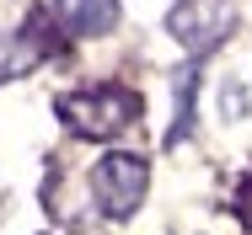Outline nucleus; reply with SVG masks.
Here are the masks:
<instances>
[{"label":"nucleus","mask_w":252,"mask_h":235,"mask_svg":"<svg viewBox=\"0 0 252 235\" xmlns=\"http://www.w3.org/2000/svg\"><path fill=\"white\" fill-rule=\"evenodd\" d=\"M166 32L193 59H204L209 48H220L236 32V0H177L166 11Z\"/></svg>","instance_id":"nucleus-2"},{"label":"nucleus","mask_w":252,"mask_h":235,"mask_svg":"<svg viewBox=\"0 0 252 235\" xmlns=\"http://www.w3.org/2000/svg\"><path fill=\"white\" fill-rule=\"evenodd\" d=\"M54 22L75 38H102L118 27V0H54Z\"/></svg>","instance_id":"nucleus-4"},{"label":"nucleus","mask_w":252,"mask_h":235,"mask_svg":"<svg viewBox=\"0 0 252 235\" xmlns=\"http://www.w3.org/2000/svg\"><path fill=\"white\" fill-rule=\"evenodd\" d=\"M193 96H199V70L188 64V70H177V123H172L166 144H177L188 134V123H193Z\"/></svg>","instance_id":"nucleus-6"},{"label":"nucleus","mask_w":252,"mask_h":235,"mask_svg":"<svg viewBox=\"0 0 252 235\" xmlns=\"http://www.w3.org/2000/svg\"><path fill=\"white\" fill-rule=\"evenodd\" d=\"M59 118L86 134V139H113L124 134L134 118H140V96L124 91V86H97V91H70L59 96Z\"/></svg>","instance_id":"nucleus-1"},{"label":"nucleus","mask_w":252,"mask_h":235,"mask_svg":"<svg viewBox=\"0 0 252 235\" xmlns=\"http://www.w3.org/2000/svg\"><path fill=\"white\" fill-rule=\"evenodd\" d=\"M43 53H49V43L38 38V27L0 32V80H16V75H27V70H32Z\"/></svg>","instance_id":"nucleus-5"},{"label":"nucleus","mask_w":252,"mask_h":235,"mask_svg":"<svg viewBox=\"0 0 252 235\" xmlns=\"http://www.w3.org/2000/svg\"><path fill=\"white\" fill-rule=\"evenodd\" d=\"M247 107H252V96H247V86L231 75L225 86H220V118H247Z\"/></svg>","instance_id":"nucleus-7"},{"label":"nucleus","mask_w":252,"mask_h":235,"mask_svg":"<svg viewBox=\"0 0 252 235\" xmlns=\"http://www.w3.org/2000/svg\"><path fill=\"white\" fill-rule=\"evenodd\" d=\"M92 187H97V203H102L107 219H129V214L140 209L145 187H151V166H145L140 155H129V150H113V155L97 160Z\"/></svg>","instance_id":"nucleus-3"},{"label":"nucleus","mask_w":252,"mask_h":235,"mask_svg":"<svg viewBox=\"0 0 252 235\" xmlns=\"http://www.w3.org/2000/svg\"><path fill=\"white\" fill-rule=\"evenodd\" d=\"M236 214H242V225L252 230V177L242 182V187H236Z\"/></svg>","instance_id":"nucleus-8"}]
</instances>
